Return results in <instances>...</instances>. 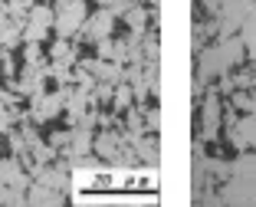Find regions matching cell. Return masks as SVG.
I'll use <instances>...</instances> for the list:
<instances>
[{"label":"cell","mask_w":256,"mask_h":207,"mask_svg":"<svg viewBox=\"0 0 256 207\" xmlns=\"http://www.w3.org/2000/svg\"><path fill=\"white\" fill-rule=\"evenodd\" d=\"M234 142L240 148L243 145H256V122H253V118H243V122L234 128Z\"/></svg>","instance_id":"cell-1"}]
</instances>
